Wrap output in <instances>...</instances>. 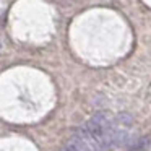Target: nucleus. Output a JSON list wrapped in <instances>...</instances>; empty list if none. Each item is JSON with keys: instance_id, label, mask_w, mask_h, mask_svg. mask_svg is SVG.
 <instances>
[{"instance_id": "nucleus-1", "label": "nucleus", "mask_w": 151, "mask_h": 151, "mask_svg": "<svg viewBox=\"0 0 151 151\" xmlns=\"http://www.w3.org/2000/svg\"><path fill=\"white\" fill-rule=\"evenodd\" d=\"M86 128L98 150L104 151L112 145V117L107 112H96L86 124Z\"/></svg>"}, {"instance_id": "nucleus-2", "label": "nucleus", "mask_w": 151, "mask_h": 151, "mask_svg": "<svg viewBox=\"0 0 151 151\" xmlns=\"http://www.w3.org/2000/svg\"><path fill=\"white\" fill-rule=\"evenodd\" d=\"M132 127H133V117L127 112H119L112 119V145L114 146L124 145L130 135Z\"/></svg>"}, {"instance_id": "nucleus-3", "label": "nucleus", "mask_w": 151, "mask_h": 151, "mask_svg": "<svg viewBox=\"0 0 151 151\" xmlns=\"http://www.w3.org/2000/svg\"><path fill=\"white\" fill-rule=\"evenodd\" d=\"M62 151H67V148H65V150H62Z\"/></svg>"}]
</instances>
